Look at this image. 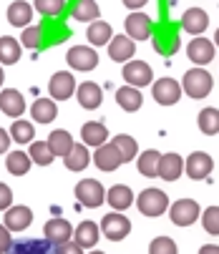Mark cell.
<instances>
[{"mask_svg":"<svg viewBox=\"0 0 219 254\" xmlns=\"http://www.w3.org/2000/svg\"><path fill=\"white\" fill-rule=\"evenodd\" d=\"M214 88V78L212 73H207L204 68H192L181 78V91H184L189 98H207Z\"/></svg>","mask_w":219,"mask_h":254,"instance_id":"cell-1","label":"cell"},{"mask_svg":"<svg viewBox=\"0 0 219 254\" xmlns=\"http://www.w3.org/2000/svg\"><path fill=\"white\" fill-rule=\"evenodd\" d=\"M136 206L144 216H161L164 211H169V196L161 189H144L136 196Z\"/></svg>","mask_w":219,"mask_h":254,"instance_id":"cell-2","label":"cell"},{"mask_svg":"<svg viewBox=\"0 0 219 254\" xmlns=\"http://www.w3.org/2000/svg\"><path fill=\"white\" fill-rule=\"evenodd\" d=\"M202 209L194 199H179L174 204H169V219L176 227H192L194 222H199Z\"/></svg>","mask_w":219,"mask_h":254,"instance_id":"cell-3","label":"cell"},{"mask_svg":"<svg viewBox=\"0 0 219 254\" xmlns=\"http://www.w3.org/2000/svg\"><path fill=\"white\" fill-rule=\"evenodd\" d=\"M101 234L106 239H111V242H121L131 234V222L126 219V216L121 211H114V214H106L103 219H101Z\"/></svg>","mask_w":219,"mask_h":254,"instance_id":"cell-4","label":"cell"},{"mask_svg":"<svg viewBox=\"0 0 219 254\" xmlns=\"http://www.w3.org/2000/svg\"><path fill=\"white\" fill-rule=\"evenodd\" d=\"M76 199L86 209H96V206L103 204L106 189H103L101 181H96V179H83V181H78V184H76Z\"/></svg>","mask_w":219,"mask_h":254,"instance_id":"cell-5","label":"cell"},{"mask_svg":"<svg viewBox=\"0 0 219 254\" xmlns=\"http://www.w3.org/2000/svg\"><path fill=\"white\" fill-rule=\"evenodd\" d=\"M124 81H126V86L144 88V86L154 83V70L144 61H129V63H124Z\"/></svg>","mask_w":219,"mask_h":254,"instance_id":"cell-6","label":"cell"},{"mask_svg":"<svg viewBox=\"0 0 219 254\" xmlns=\"http://www.w3.org/2000/svg\"><path fill=\"white\" fill-rule=\"evenodd\" d=\"M76 78H73V73H68V70H58V73L51 76L48 81V93L53 101H68L71 96H76Z\"/></svg>","mask_w":219,"mask_h":254,"instance_id":"cell-7","label":"cell"},{"mask_svg":"<svg viewBox=\"0 0 219 254\" xmlns=\"http://www.w3.org/2000/svg\"><path fill=\"white\" fill-rule=\"evenodd\" d=\"M151 93H154V101L159 103V106H174V103H179V98H181V83L179 81H174V78H159V81H154L151 83Z\"/></svg>","mask_w":219,"mask_h":254,"instance_id":"cell-8","label":"cell"},{"mask_svg":"<svg viewBox=\"0 0 219 254\" xmlns=\"http://www.w3.org/2000/svg\"><path fill=\"white\" fill-rule=\"evenodd\" d=\"M66 61L73 70H81V73H86V70H93L98 65V53L91 48V46H73L68 53H66Z\"/></svg>","mask_w":219,"mask_h":254,"instance_id":"cell-9","label":"cell"},{"mask_svg":"<svg viewBox=\"0 0 219 254\" xmlns=\"http://www.w3.org/2000/svg\"><path fill=\"white\" fill-rule=\"evenodd\" d=\"M184 171H187L189 179L202 181V179H207V176L214 171V159H212L207 151H194V154L187 156V161H184Z\"/></svg>","mask_w":219,"mask_h":254,"instance_id":"cell-10","label":"cell"},{"mask_svg":"<svg viewBox=\"0 0 219 254\" xmlns=\"http://www.w3.org/2000/svg\"><path fill=\"white\" fill-rule=\"evenodd\" d=\"M154 33V23L146 13H129L126 15V35L136 43V41H146Z\"/></svg>","mask_w":219,"mask_h":254,"instance_id":"cell-11","label":"cell"},{"mask_svg":"<svg viewBox=\"0 0 219 254\" xmlns=\"http://www.w3.org/2000/svg\"><path fill=\"white\" fill-rule=\"evenodd\" d=\"M187 58L197 68H204L207 63L214 61V43L207 41V38H202V35H197V38H192L189 46H187Z\"/></svg>","mask_w":219,"mask_h":254,"instance_id":"cell-12","label":"cell"},{"mask_svg":"<svg viewBox=\"0 0 219 254\" xmlns=\"http://www.w3.org/2000/svg\"><path fill=\"white\" fill-rule=\"evenodd\" d=\"M43 237H46L51 244L61 247V244H66V242H71V239H73V227H71V222H68V219L53 216V219H48V222H46V227H43Z\"/></svg>","mask_w":219,"mask_h":254,"instance_id":"cell-13","label":"cell"},{"mask_svg":"<svg viewBox=\"0 0 219 254\" xmlns=\"http://www.w3.org/2000/svg\"><path fill=\"white\" fill-rule=\"evenodd\" d=\"M0 111H3L5 116H10L13 121L20 119L25 114V98L20 91L15 88H3L0 91Z\"/></svg>","mask_w":219,"mask_h":254,"instance_id":"cell-14","label":"cell"},{"mask_svg":"<svg viewBox=\"0 0 219 254\" xmlns=\"http://www.w3.org/2000/svg\"><path fill=\"white\" fill-rule=\"evenodd\" d=\"M76 98H78L81 108H86V111H96V108L101 106V101H103V91H101L98 83L83 81V83L76 86Z\"/></svg>","mask_w":219,"mask_h":254,"instance_id":"cell-15","label":"cell"},{"mask_svg":"<svg viewBox=\"0 0 219 254\" xmlns=\"http://www.w3.org/2000/svg\"><path fill=\"white\" fill-rule=\"evenodd\" d=\"M136 53V43L129 38V35H114L111 43H108V58L116 63H129L134 61Z\"/></svg>","mask_w":219,"mask_h":254,"instance_id":"cell-16","label":"cell"},{"mask_svg":"<svg viewBox=\"0 0 219 254\" xmlns=\"http://www.w3.org/2000/svg\"><path fill=\"white\" fill-rule=\"evenodd\" d=\"M93 164L101 169V171H116L124 161H121V154L116 151L114 143H103V146H98L93 154H91Z\"/></svg>","mask_w":219,"mask_h":254,"instance_id":"cell-17","label":"cell"},{"mask_svg":"<svg viewBox=\"0 0 219 254\" xmlns=\"http://www.w3.org/2000/svg\"><path fill=\"white\" fill-rule=\"evenodd\" d=\"M98 239H101V227L91 219L81 222L76 229H73V242H76L81 249H93L98 244Z\"/></svg>","mask_w":219,"mask_h":254,"instance_id":"cell-18","label":"cell"},{"mask_svg":"<svg viewBox=\"0 0 219 254\" xmlns=\"http://www.w3.org/2000/svg\"><path fill=\"white\" fill-rule=\"evenodd\" d=\"M81 143H86V146H103V143H108V128L101 124V121H86L81 126Z\"/></svg>","mask_w":219,"mask_h":254,"instance_id":"cell-19","label":"cell"},{"mask_svg":"<svg viewBox=\"0 0 219 254\" xmlns=\"http://www.w3.org/2000/svg\"><path fill=\"white\" fill-rule=\"evenodd\" d=\"M30 224H33V211L28 206L18 204V206H10L5 211V227L10 232H25Z\"/></svg>","mask_w":219,"mask_h":254,"instance_id":"cell-20","label":"cell"},{"mask_svg":"<svg viewBox=\"0 0 219 254\" xmlns=\"http://www.w3.org/2000/svg\"><path fill=\"white\" fill-rule=\"evenodd\" d=\"M207 25H209V15L202 8H189L181 15V28H184V33H192L194 38L207 30Z\"/></svg>","mask_w":219,"mask_h":254,"instance_id":"cell-21","label":"cell"},{"mask_svg":"<svg viewBox=\"0 0 219 254\" xmlns=\"http://www.w3.org/2000/svg\"><path fill=\"white\" fill-rule=\"evenodd\" d=\"M181 171H184V159L179 154H161L156 176H161L164 181H176L181 176Z\"/></svg>","mask_w":219,"mask_h":254,"instance_id":"cell-22","label":"cell"},{"mask_svg":"<svg viewBox=\"0 0 219 254\" xmlns=\"http://www.w3.org/2000/svg\"><path fill=\"white\" fill-rule=\"evenodd\" d=\"M30 116L35 124H51L58 116V106L53 98H35L30 106Z\"/></svg>","mask_w":219,"mask_h":254,"instance_id":"cell-23","label":"cell"},{"mask_svg":"<svg viewBox=\"0 0 219 254\" xmlns=\"http://www.w3.org/2000/svg\"><path fill=\"white\" fill-rule=\"evenodd\" d=\"M86 38H88L91 48L108 46V43H111V38H114V28H111V23H106V20H93V23L88 25Z\"/></svg>","mask_w":219,"mask_h":254,"instance_id":"cell-24","label":"cell"},{"mask_svg":"<svg viewBox=\"0 0 219 254\" xmlns=\"http://www.w3.org/2000/svg\"><path fill=\"white\" fill-rule=\"evenodd\" d=\"M106 201L111 204L114 211H126L134 204V191L126 184H116V187H111L106 191Z\"/></svg>","mask_w":219,"mask_h":254,"instance_id":"cell-25","label":"cell"},{"mask_svg":"<svg viewBox=\"0 0 219 254\" xmlns=\"http://www.w3.org/2000/svg\"><path fill=\"white\" fill-rule=\"evenodd\" d=\"M33 20V5L25 3V0H15V3L8 5V23L15 28H28Z\"/></svg>","mask_w":219,"mask_h":254,"instance_id":"cell-26","label":"cell"},{"mask_svg":"<svg viewBox=\"0 0 219 254\" xmlns=\"http://www.w3.org/2000/svg\"><path fill=\"white\" fill-rule=\"evenodd\" d=\"M73 136L66 131V128H56V131H51V136H48V146H51V151H53V156L58 159H66L68 156V151L73 149Z\"/></svg>","mask_w":219,"mask_h":254,"instance_id":"cell-27","label":"cell"},{"mask_svg":"<svg viewBox=\"0 0 219 254\" xmlns=\"http://www.w3.org/2000/svg\"><path fill=\"white\" fill-rule=\"evenodd\" d=\"M68 171H83L91 164V151L86 143H73V149L68 151V156L63 159Z\"/></svg>","mask_w":219,"mask_h":254,"instance_id":"cell-28","label":"cell"},{"mask_svg":"<svg viewBox=\"0 0 219 254\" xmlns=\"http://www.w3.org/2000/svg\"><path fill=\"white\" fill-rule=\"evenodd\" d=\"M116 103L124 108V111L134 114V111H139V108H141L144 96H141V91L134 88V86H121V88L116 91Z\"/></svg>","mask_w":219,"mask_h":254,"instance_id":"cell-29","label":"cell"},{"mask_svg":"<svg viewBox=\"0 0 219 254\" xmlns=\"http://www.w3.org/2000/svg\"><path fill=\"white\" fill-rule=\"evenodd\" d=\"M98 3L96 0H76V3L71 5V15L76 18L78 23H93L98 20Z\"/></svg>","mask_w":219,"mask_h":254,"instance_id":"cell-30","label":"cell"},{"mask_svg":"<svg viewBox=\"0 0 219 254\" xmlns=\"http://www.w3.org/2000/svg\"><path fill=\"white\" fill-rule=\"evenodd\" d=\"M114 146H116V151L121 154V161L126 164V161H134L136 156H139V143H136V138L134 136H129V133H119V136H114Z\"/></svg>","mask_w":219,"mask_h":254,"instance_id":"cell-31","label":"cell"},{"mask_svg":"<svg viewBox=\"0 0 219 254\" xmlns=\"http://www.w3.org/2000/svg\"><path fill=\"white\" fill-rule=\"evenodd\" d=\"M159 159H161V154H159L156 149H149V151L139 154V156H136L139 174H141V176H149V179H154V176H156V171H159Z\"/></svg>","mask_w":219,"mask_h":254,"instance_id":"cell-32","label":"cell"},{"mask_svg":"<svg viewBox=\"0 0 219 254\" xmlns=\"http://www.w3.org/2000/svg\"><path fill=\"white\" fill-rule=\"evenodd\" d=\"M30 166H33V161H30L28 151H10V154L5 156V169H8L13 176H25V174L30 171Z\"/></svg>","mask_w":219,"mask_h":254,"instance_id":"cell-33","label":"cell"},{"mask_svg":"<svg viewBox=\"0 0 219 254\" xmlns=\"http://www.w3.org/2000/svg\"><path fill=\"white\" fill-rule=\"evenodd\" d=\"M20 61V41L3 35L0 38V65H13Z\"/></svg>","mask_w":219,"mask_h":254,"instance_id":"cell-34","label":"cell"},{"mask_svg":"<svg viewBox=\"0 0 219 254\" xmlns=\"http://www.w3.org/2000/svg\"><path fill=\"white\" fill-rule=\"evenodd\" d=\"M197 126H199V131L204 133V136H214V133H219V111L217 108H202L199 111V116H197Z\"/></svg>","mask_w":219,"mask_h":254,"instance_id":"cell-35","label":"cell"},{"mask_svg":"<svg viewBox=\"0 0 219 254\" xmlns=\"http://www.w3.org/2000/svg\"><path fill=\"white\" fill-rule=\"evenodd\" d=\"M28 156L33 164H38V166H51L56 161L51 146H48V141H33L30 143V149H28Z\"/></svg>","mask_w":219,"mask_h":254,"instance_id":"cell-36","label":"cell"},{"mask_svg":"<svg viewBox=\"0 0 219 254\" xmlns=\"http://www.w3.org/2000/svg\"><path fill=\"white\" fill-rule=\"evenodd\" d=\"M10 138L18 141V143H33L35 141V126H33V121L15 119L13 126H10Z\"/></svg>","mask_w":219,"mask_h":254,"instance_id":"cell-37","label":"cell"},{"mask_svg":"<svg viewBox=\"0 0 219 254\" xmlns=\"http://www.w3.org/2000/svg\"><path fill=\"white\" fill-rule=\"evenodd\" d=\"M33 10H38L43 18H58L66 10V0H35Z\"/></svg>","mask_w":219,"mask_h":254,"instance_id":"cell-38","label":"cell"},{"mask_svg":"<svg viewBox=\"0 0 219 254\" xmlns=\"http://www.w3.org/2000/svg\"><path fill=\"white\" fill-rule=\"evenodd\" d=\"M199 219H202V227L207 234L219 237V206H207Z\"/></svg>","mask_w":219,"mask_h":254,"instance_id":"cell-39","label":"cell"},{"mask_svg":"<svg viewBox=\"0 0 219 254\" xmlns=\"http://www.w3.org/2000/svg\"><path fill=\"white\" fill-rule=\"evenodd\" d=\"M149 254H179V249L171 237H156L149 244Z\"/></svg>","mask_w":219,"mask_h":254,"instance_id":"cell-40","label":"cell"},{"mask_svg":"<svg viewBox=\"0 0 219 254\" xmlns=\"http://www.w3.org/2000/svg\"><path fill=\"white\" fill-rule=\"evenodd\" d=\"M20 43H23V48H38V46L43 43V30H41V28H35V25L23 28Z\"/></svg>","mask_w":219,"mask_h":254,"instance_id":"cell-41","label":"cell"},{"mask_svg":"<svg viewBox=\"0 0 219 254\" xmlns=\"http://www.w3.org/2000/svg\"><path fill=\"white\" fill-rule=\"evenodd\" d=\"M10 247H13V232L5 224H0V254H8Z\"/></svg>","mask_w":219,"mask_h":254,"instance_id":"cell-42","label":"cell"},{"mask_svg":"<svg viewBox=\"0 0 219 254\" xmlns=\"http://www.w3.org/2000/svg\"><path fill=\"white\" fill-rule=\"evenodd\" d=\"M10 206H13V191L8 184L0 181V211H8Z\"/></svg>","mask_w":219,"mask_h":254,"instance_id":"cell-43","label":"cell"},{"mask_svg":"<svg viewBox=\"0 0 219 254\" xmlns=\"http://www.w3.org/2000/svg\"><path fill=\"white\" fill-rule=\"evenodd\" d=\"M56 254H83V249L76 244V242H66V244H61V247H56Z\"/></svg>","mask_w":219,"mask_h":254,"instance_id":"cell-44","label":"cell"},{"mask_svg":"<svg viewBox=\"0 0 219 254\" xmlns=\"http://www.w3.org/2000/svg\"><path fill=\"white\" fill-rule=\"evenodd\" d=\"M10 131H5V128H0V154H8V146H10Z\"/></svg>","mask_w":219,"mask_h":254,"instance_id":"cell-45","label":"cell"},{"mask_svg":"<svg viewBox=\"0 0 219 254\" xmlns=\"http://www.w3.org/2000/svg\"><path fill=\"white\" fill-rule=\"evenodd\" d=\"M121 3H124L129 10H139V8H144L146 3H149V0H121Z\"/></svg>","mask_w":219,"mask_h":254,"instance_id":"cell-46","label":"cell"},{"mask_svg":"<svg viewBox=\"0 0 219 254\" xmlns=\"http://www.w3.org/2000/svg\"><path fill=\"white\" fill-rule=\"evenodd\" d=\"M199 254H219V247H217V244H204V247L199 249Z\"/></svg>","mask_w":219,"mask_h":254,"instance_id":"cell-47","label":"cell"},{"mask_svg":"<svg viewBox=\"0 0 219 254\" xmlns=\"http://www.w3.org/2000/svg\"><path fill=\"white\" fill-rule=\"evenodd\" d=\"M176 48H179V35L171 33V38H169V53H174Z\"/></svg>","mask_w":219,"mask_h":254,"instance_id":"cell-48","label":"cell"},{"mask_svg":"<svg viewBox=\"0 0 219 254\" xmlns=\"http://www.w3.org/2000/svg\"><path fill=\"white\" fill-rule=\"evenodd\" d=\"M212 43H214V48H219V28H217V33H214V41H212Z\"/></svg>","mask_w":219,"mask_h":254,"instance_id":"cell-49","label":"cell"},{"mask_svg":"<svg viewBox=\"0 0 219 254\" xmlns=\"http://www.w3.org/2000/svg\"><path fill=\"white\" fill-rule=\"evenodd\" d=\"M3 81H5V73H3V65H0V88H3Z\"/></svg>","mask_w":219,"mask_h":254,"instance_id":"cell-50","label":"cell"},{"mask_svg":"<svg viewBox=\"0 0 219 254\" xmlns=\"http://www.w3.org/2000/svg\"><path fill=\"white\" fill-rule=\"evenodd\" d=\"M91 254H103V252H91Z\"/></svg>","mask_w":219,"mask_h":254,"instance_id":"cell-51","label":"cell"}]
</instances>
